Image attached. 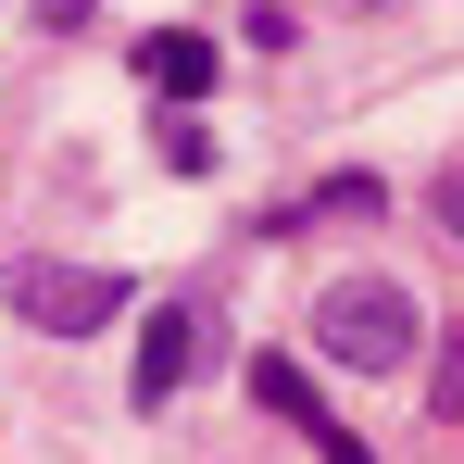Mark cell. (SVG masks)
<instances>
[{
	"mask_svg": "<svg viewBox=\"0 0 464 464\" xmlns=\"http://www.w3.org/2000/svg\"><path fill=\"white\" fill-rule=\"evenodd\" d=\"M314 352L352 377H389V364H414V302L389 276H339V289H314Z\"/></svg>",
	"mask_w": 464,
	"mask_h": 464,
	"instance_id": "6da1fadb",
	"label": "cell"
},
{
	"mask_svg": "<svg viewBox=\"0 0 464 464\" xmlns=\"http://www.w3.org/2000/svg\"><path fill=\"white\" fill-rule=\"evenodd\" d=\"M13 314H25L38 339H88V326L126 314V276H101V264H25V276H13Z\"/></svg>",
	"mask_w": 464,
	"mask_h": 464,
	"instance_id": "7a4b0ae2",
	"label": "cell"
},
{
	"mask_svg": "<svg viewBox=\"0 0 464 464\" xmlns=\"http://www.w3.org/2000/svg\"><path fill=\"white\" fill-rule=\"evenodd\" d=\"M201 364V302H151V326H139V401H176V377Z\"/></svg>",
	"mask_w": 464,
	"mask_h": 464,
	"instance_id": "3957f363",
	"label": "cell"
},
{
	"mask_svg": "<svg viewBox=\"0 0 464 464\" xmlns=\"http://www.w3.org/2000/svg\"><path fill=\"white\" fill-rule=\"evenodd\" d=\"M251 401H264V414H289V427H302L314 452H339V440H352V427L326 414V389H314L302 364H289V352H251Z\"/></svg>",
	"mask_w": 464,
	"mask_h": 464,
	"instance_id": "277c9868",
	"label": "cell"
},
{
	"mask_svg": "<svg viewBox=\"0 0 464 464\" xmlns=\"http://www.w3.org/2000/svg\"><path fill=\"white\" fill-rule=\"evenodd\" d=\"M214 76H227V51H214L201 25H163V38H139V88H151V101H201Z\"/></svg>",
	"mask_w": 464,
	"mask_h": 464,
	"instance_id": "5b68a950",
	"label": "cell"
},
{
	"mask_svg": "<svg viewBox=\"0 0 464 464\" xmlns=\"http://www.w3.org/2000/svg\"><path fill=\"white\" fill-rule=\"evenodd\" d=\"M427 414H440V427H464V326L427 352Z\"/></svg>",
	"mask_w": 464,
	"mask_h": 464,
	"instance_id": "8992f818",
	"label": "cell"
},
{
	"mask_svg": "<svg viewBox=\"0 0 464 464\" xmlns=\"http://www.w3.org/2000/svg\"><path fill=\"white\" fill-rule=\"evenodd\" d=\"M440 227H452V238H464V176H440Z\"/></svg>",
	"mask_w": 464,
	"mask_h": 464,
	"instance_id": "52a82bcc",
	"label": "cell"
}]
</instances>
